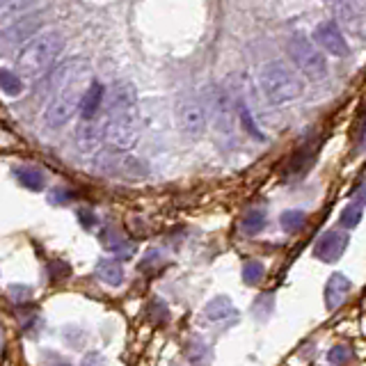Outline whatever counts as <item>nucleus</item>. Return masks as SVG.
Here are the masks:
<instances>
[{"instance_id":"33","label":"nucleus","mask_w":366,"mask_h":366,"mask_svg":"<svg viewBox=\"0 0 366 366\" xmlns=\"http://www.w3.org/2000/svg\"><path fill=\"white\" fill-rule=\"evenodd\" d=\"M48 366H71V364H66V362H53V364H48Z\"/></svg>"},{"instance_id":"12","label":"nucleus","mask_w":366,"mask_h":366,"mask_svg":"<svg viewBox=\"0 0 366 366\" xmlns=\"http://www.w3.org/2000/svg\"><path fill=\"white\" fill-rule=\"evenodd\" d=\"M351 288H353V284H351V279H348L346 274H341V272L332 274V277L328 279V284H325V307L328 309H339V307L346 302Z\"/></svg>"},{"instance_id":"24","label":"nucleus","mask_w":366,"mask_h":366,"mask_svg":"<svg viewBox=\"0 0 366 366\" xmlns=\"http://www.w3.org/2000/svg\"><path fill=\"white\" fill-rule=\"evenodd\" d=\"M263 274H265V268H263L261 261H247L243 265V279H245V284H249V286L259 284V281L263 279Z\"/></svg>"},{"instance_id":"29","label":"nucleus","mask_w":366,"mask_h":366,"mask_svg":"<svg viewBox=\"0 0 366 366\" xmlns=\"http://www.w3.org/2000/svg\"><path fill=\"white\" fill-rule=\"evenodd\" d=\"M78 220L82 222V227H85V229H92V227H94V224H96L94 213H89V211H85V209L78 211Z\"/></svg>"},{"instance_id":"32","label":"nucleus","mask_w":366,"mask_h":366,"mask_svg":"<svg viewBox=\"0 0 366 366\" xmlns=\"http://www.w3.org/2000/svg\"><path fill=\"white\" fill-rule=\"evenodd\" d=\"M12 293H28V288H26V286H14V288H12ZM26 298H28V295H12V300L23 302V300H26Z\"/></svg>"},{"instance_id":"10","label":"nucleus","mask_w":366,"mask_h":366,"mask_svg":"<svg viewBox=\"0 0 366 366\" xmlns=\"http://www.w3.org/2000/svg\"><path fill=\"white\" fill-rule=\"evenodd\" d=\"M204 319L209 323H215V325L229 328L238 321V309L231 305L227 295H220V298H213V300L204 307Z\"/></svg>"},{"instance_id":"17","label":"nucleus","mask_w":366,"mask_h":366,"mask_svg":"<svg viewBox=\"0 0 366 366\" xmlns=\"http://www.w3.org/2000/svg\"><path fill=\"white\" fill-rule=\"evenodd\" d=\"M96 277L108 286H119L124 281V270L117 259H101L96 263Z\"/></svg>"},{"instance_id":"23","label":"nucleus","mask_w":366,"mask_h":366,"mask_svg":"<svg viewBox=\"0 0 366 366\" xmlns=\"http://www.w3.org/2000/svg\"><path fill=\"white\" fill-rule=\"evenodd\" d=\"M188 357H190V362L193 364L206 366L211 362V351H209V346L202 344V341H195V344L188 346Z\"/></svg>"},{"instance_id":"20","label":"nucleus","mask_w":366,"mask_h":366,"mask_svg":"<svg viewBox=\"0 0 366 366\" xmlns=\"http://www.w3.org/2000/svg\"><path fill=\"white\" fill-rule=\"evenodd\" d=\"M263 227H265V213L261 209H252L240 220V229H243L247 236H256L259 231H263Z\"/></svg>"},{"instance_id":"6","label":"nucleus","mask_w":366,"mask_h":366,"mask_svg":"<svg viewBox=\"0 0 366 366\" xmlns=\"http://www.w3.org/2000/svg\"><path fill=\"white\" fill-rule=\"evenodd\" d=\"M236 115L238 110L234 108V101L229 98V94L224 89H218L211 98V117L215 124V131L220 136H234L236 131Z\"/></svg>"},{"instance_id":"7","label":"nucleus","mask_w":366,"mask_h":366,"mask_svg":"<svg viewBox=\"0 0 366 366\" xmlns=\"http://www.w3.org/2000/svg\"><path fill=\"white\" fill-rule=\"evenodd\" d=\"M314 39H316V44H319L325 53H330L332 57L348 55V41L335 21H323L321 26L314 30Z\"/></svg>"},{"instance_id":"11","label":"nucleus","mask_w":366,"mask_h":366,"mask_svg":"<svg viewBox=\"0 0 366 366\" xmlns=\"http://www.w3.org/2000/svg\"><path fill=\"white\" fill-rule=\"evenodd\" d=\"M105 140L103 124H96L94 119H82L76 129V147L80 154H92L96 152L101 142Z\"/></svg>"},{"instance_id":"31","label":"nucleus","mask_w":366,"mask_h":366,"mask_svg":"<svg viewBox=\"0 0 366 366\" xmlns=\"http://www.w3.org/2000/svg\"><path fill=\"white\" fill-rule=\"evenodd\" d=\"M66 199H69V193H64V190H53V193H51V202L53 204H64Z\"/></svg>"},{"instance_id":"15","label":"nucleus","mask_w":366,"mask_h":366,"mask_svg":"<svg viewBox=\"0 0 366 366\" xmlns=\"http://www.w3.org/2000/svg\"><path fill=\"white\" fill-rule=\"evenodd\" d=\"M101 240L105 249H110V254L119 256V259H131V256L136 254V243H131L126 236H122L119 231L115 229H105Z\"/></svg>"},{"instance_id":"9","label":"nucleus","mask_w":366,"mask_h":366,"mask_svg":"<svg viewBox=\"0 0 366 366\" xmlns=\"http://www.w3.org/2000/svg\"><path fill=\"white\" fill-rule=\"evenodd\" d=\"M138 96H136V87L129 80H117L108 92L105 98V110L108 112H122L129 110V108H138Z\"/></svg>"},{"instance_id":"26","label":"nucleus","mask_w":366,"mask_h":366,"mask_svg":"<svg viewBox=\"0 0 366 366\" xmlns=\"http://www.w3.org/2000/svg\"><path fill=\"white\" fill-rule=\"evenodd\" d=\"M353 360V351L348 346H335L332 351L328 353V362L332 366H344Z\"/></svg>"},{"instance_id":"19","label":"nucleus","mask_w":366,"mask_h":366,"mask_svg":"<svg viewBox=\"0 0 366 366\" xmlns=\"http://www.w3.org/2000/svg\"><path fill=\"white\" fill-rule=\"evenodd\" d=\"M16 179H19L21 186H26L28 190H44L46 186V179H44V172L37 170V168H16Z\"/></svg>"},{"instance_id":"34","label":"nucleus","mask_w":366,"mask_h":366,"mask_svg":"<svg viewBox=\"0 0 366 366\" xmlns=\"http://www.w3.org/2000/svg\"><path fill=\"white\" fill-rule=\"evenodd\" d=\"M364 147H366V129H364Z\"/></svg>"},{"instance_id":"3","label":"nucleus","mask_w":366,"mask_h":366,"mask_svg":"<svg viewBox=\"0 0 366 366\" xmlns=\"http://www.w3.org/2000/svg\"><path fill=\"white\" fill-rule=\"evenodd\" d=\"M105 142L117 152H131L136 149L140 140V117H138V108H129L122 112H108L105 124Z\"/></svg>"},{"instance_id":"30","label":"nucleus","mask_w":366,"mask_h":366,"mask_svg":"<svg viewBox=\"0 0 366 366\" xmlns=\"http://www.w3.org/2000/svg\"><path fill=\"white\" fill-rule=\"evenodd\" d=\"M82 366H105V360L98 353H89L85 360H82Z\"/></svg>"},{"instance_id":"4","label":"nucleus","mask_w":366,"mask_h":366,"mask_svg":"<svg viewBox=\"0 0 366 366\" xmlns=\"http://www.w3.org/2000/svg\"><path fill=\"white\" fill-rule=\"evenodd\" d=\"M288 53L293 57L295 66L307 78L321 80L328 73L325 55H323L319 48L312 44V39H307L305 35H293L288 39Z\"/></svg>"},{"instance_id":"5","label":"nucleus","mask_w":366,"mask_h":366,"mask_svg":"<svg viewBox=\"0 0 366 366\" xmlns=\"http://www.w3.org/2000/svg\"><path fill=\"white\" fill-rule=\"evenodd\" d=\"M174 117H177L179 131L188 138L204 136L206 126H209V110H206V105L197 96L179 98L177 108H174Z\"/></svg>"},{"instance_id":"27","label":"nucleus","mask_w":366,"mask_h":366,"mask_svg":"<svg viewBox=\"0 0 366 366\" xmlns=\"http://www.w3.org/2000/svg\"><path fill=\"white\" fill-rule=\"evenodd\" d=\"M238 119H240V124H243V129L249 133V136L256 138V140H261V142H263L265 136L259 131V126H256V124H254V119L249 117V112L245 110V108H238Z\"/></svg>"},{"instance_id":"1","label":"nucleus","mask_w":366,"mask_h":366,"mask_svg":"<svg viewBox=\"0 0 366 366\" xmlns=\"http://www.w3.org/2000/svg\"><path fill=\"white\" fill-rule=\"evenodd\" d=\"M62 48H64V37L57 30L39 32V35H35L21 48L19 57H16V69H19L21 76L37 78L57 60Z\"/></svg>"},{"instance_id":"18","label":"nucleus","mask_w":366,"mask_h":366,"mask_svg":"<svg viewBox=\"0 0 366 366\" xmlns=\"http://www.w3.org/2000/svg\"><path fill=\"white\" fill-rule=\"evenodd\" d=\"M332 7H335L337 19H339L341 23H344V26H346L348 30H353V32L360 30L362 16H360V12H357L355 7H353V3H348V0H335V3H332Z\"/></svg>"},{"instance_id":"28","label":"nucleus","mask_w":366,"mask_h":366,"mask_svg":"<svg viewBox=\"0 0 366 366\" xmlns=\"http://www.w3.org/2000/svg\"><path fill=\"white\" fill-rule=\"evenodd\" d=\"M272 312V298H270V293H265L261 300H256L254 302V316L259 314L261 319H268V314Z\"/></svg>"},{"instance_id":"21","label":"nucleus","mask_w":366,"mask_h":366,"mask_svg":"<svg viewBox=\"0 0 366 366\" xmlns=\"http://www.w3.org/2000/svg\"><path fill=\"white\" fill-rule=\"evenodd\" d=\"M0 87L7 96H19L23 92V80L19 73H14L10 69H3L0 71Z\"/></svg>"},{"instance_id":"16","label":"nucleus","mask_w":366,"mask_h":366,"mask_svg":"<svg viewBox=\"0 0 366 366\" xmlns=\"http://www.w3.org/2000/svg\"><path fill=\"white\" fill-rule=\"evenodd\" d=\"M37 0H0V26L7 28L16 19H21Z\"/></svg>"},{"instance_id":"8","label":"nucleus","mask_w":366,"mask_h":366,"mask_svg":"<svg viewBox=\"0 0 366 366\" xmlns=\"http://www.w3.org/2000/svg\"><path fill=\"white\" fill-rule=\"evenodd\" d=\"M348 247V234H341V231H328V234H323L319 238V243L314 247V254L316 259L325 261V263H332L341 259V254L346 252Z\"/></svg>"},{"instance_id":"25","label":"nucleus","mask_w":366,"mask_h":366,"mask_svg":"<svg viewBox=\"0 0 366 366\" xmlns=\"http://www.w3.org/2000/svg\"><path fill=\"white\" fill-rule=\"evenodd\" d=\"M360 220H362V204H357V202L348 204L346 209H344V213H341V224H344V227H348V229L357 227V224H360Z\"/></svg>"},{"instance_id":"14","label":"nucleus","mask_w":366,"mask_h":366,"mask_svg":"<svg viewBox=\"0 0 366 366\" xmlns=\"http://www.w3.org/2000/svg\"><path fill=\"white\" fill-rule=\"evenodd\" d=\"M41 21L39 16H28V19H16L14 23H10L5 30V41L7 44H21V41H26L30 35H35L39 30Z\"/></svg>"},{"instance_id":"22","label":"nucleus","mask_w":366,"mask_h":366,"mask_svg":"<svg viewBox=\"0 0 366 366\" xmlns=\"http://www.w3.org/2000/svg\"><path fill=\"white\" fill-rule=\"evenodd\" d=\"M305 220H307V215L302 211H286V213H281V229L288 231V234H295V231H300L305 227Z\"/></svg>"},{"instance_id":"2","label":"nucleus","mask_w":366,"mask_h":366,"mask_svg":"<svg viewBox=\"0 0 366 366\" xmlns=\"http://www.w3.org/2000/svg\"><path fill=\"white\" fill-rule=\"evenodd\" d=\"M259 85L263 89L265 98H268V101L274 103V105L295 101V98H300L302 92H305L300 76H298V73L281 60L265 62L261 66Z\"/></svg>"},{"instance_id":"13","label":"nucleus","mask_w":366,"mask_h":366,"mask_svg":"<svg viewBox=\"0 0 366 366\" xmlns=\"http://www.w3.org/2000/svg\"><path fill=\"white\" fill-rule=\"evenodd\" d=\"M103 98H105V87L98 80H94L80 98V117L82 119H94L98 115V110H101Z\"/></svg>"}]
</instances>
